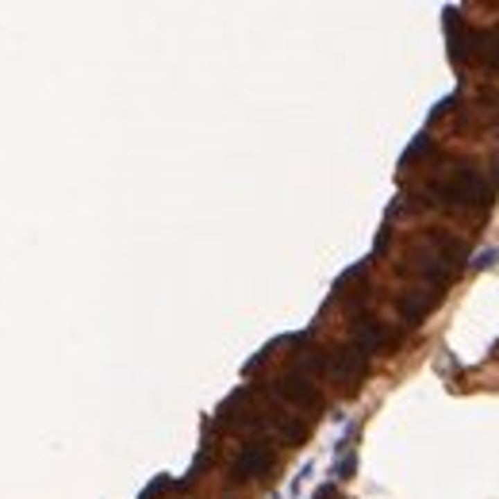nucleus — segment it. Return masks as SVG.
<instances>
[{
  "label": "nucleus",
  "instance_id": "obj_1",
  "mask_svg": "<svg viewBox=\"0 0 499 499\" xmlns=\"http://www.w3.org/2000/svg\"><path fill=\"white\" fill-rule=\"evenodd\" d=\"M430 196H434V204H441V208H484V204H491V192H488L484 173L476 166H465L453 177L438 181L430 189Z\"/></svg>",
  "mask_w": 499,
  "mask_h": 499
},
{
  "label": "nucleus",
  "instance_id": "obj_2",
  "mask_svg": "<svg viewBox=\"0 0 499 499\" xmlns=\"http://www.w3.org/2000/svg\"><path fill=\"white\" fill-rule=\"evenodd\" d=\"M273 392L284 399V403H292V408L323 411V396H319V388L311 384V376L296 373V369H288V373L277 376V380H273Z\"/></svg>",
  "mask_w": 499,
  "mask_h": 499
},
{
  "label": "nucleus",
  "instance_id": "obj_3",
  "mask_svg": "<svg viewBox=\"0 0 499 499\" xmlns=\"http://www.w3.org/2000/svg\"><path fill=\"white\" fill-rule=\"evenodd\" d=\"M326 373L334 380H342L346 388H358V380H365V373H369V358L349 342V346H338L326 353Z\"/></svg>",
  "mask_w": 499,
  "mask_h": 499
},
{
  "label": "nucleus",
  "instance_id": "obj_4",
  "mask_svg": "<svg viewBox=\"0 0 499 499\" xmlns=\"http://www.w3.org/2000/svg\"><path fill=\"white\" fill-rule=\"evenodd\" d=\"M277 465V457H273V449H269V441H246V446L238 449V457H234V465H231V476L238 484H246V480H258V476H265L269 469Z\"/></svg>",
  "mask_w": 499,
  "mask_h": 499
},
{
  "label": "nucleus",
  "instance_id": "obj_5",
  "mask_svg": "<svg viewBox=\"0 0 499 499\" xmlns=\"http://www.w3.org/2000/svg\"><path fill=\"white\" fill-rule=\"evenodd\" d=\"M392 331L388 326L380 323V319H373V315H365V319H358V323H353V346L361 349V353H376V349H384V346H392Z\"/></svg>",
  "mask_w": 499,
  "mask_h": 499
},
{
  "label": "nucleus",
  "instance_id": "obj_6",
  "mask_svg": "<svg viewBox=\"0 0 499 499\" xmlns=\"http://www.w3.org/2000/svg\"><path fill=\"white\" fill-rule=\"evenodd\" d=\"M438 299H441V288H411V292L399 296V315H403V323L415 326Z\"/></svg>",
  "mask_w": 499,
  "mask_h": 499
},
{
  "label": "nucleus",
  "instance_id": "obj_7",
  "mask_svg": "<svg viewBox=\"0 0 499 499\" xmlns=\"http://www.w3.org/2000/svg\"><path fill=\"white\" fill-rule=\"evenodd\" d=\"M473 62H484L488 69H499V27L473 31Z\"/></svg>",
  "mask_w": 499,
  "mask_h": 499
},
{
  "label": "nucleus",
  "instance_id": "obj_8",
  "mask_svg": "<svg viewBox=\"0 0 499 499\" xmlns=\"http://www.w3.org/2000/svg\"><path fill=\"white\" fill-rule=\"evenodd\" d=\"M296 373H304V376H323L326 373V349H319V346H304V353L296 358Z\"/></svg>",
  "mask_w": 499,
  "mask_h": 499
},
{
  "label": "nucleus",
  "instance_id": "obj_9",
  "mask_svg": "<svg viewBox=\"0 0 499 499\" xmlns=\"http://www.w3.org/2000/svg\"><path fill=\"white\" fill-rule=\"evenodd\" d=\"M430 150H434V139H430V134H426V131H423V134H415V142H411V146L403 150V158H399V166L408 169L411 161H419L423 154H430Z\"/></svg>",
  "mask_w": 499,
  "mask_h": 499
},
{
  "label": "nucleus",
  "instance_id": "obj_10",
  "mask_svg": "<svg viewBox=\"0 0 499 499\" xmlns=\"http://www.w3.org/2000/svg\"><path fill=\"white\" fill-rule=\"evenodd\" d=\"M365 273H369V258H365V261H358V265H349L346 273H342L338 281H334V296H342V292H346L349 284H353V281H361Z\"/></svg>",
  "mask_w": 499,
  "mask_h": 499
},
{
  "label": "nucleus",
  "instance_id": "obj_11",
  "mask_svg": "<svg viewBox=\"0 0 499 499\" xmlns=\"http://www.w3.org/2000/svg\"><path fill=\"white\" fill-rule=\"evenodd\" d=\"M496 261H499V250H480V254H476V258H473V269L496 265Z\"/></svg>",
  "mask_w": 499,
  "mask_h": 499
},
{
  "label": "nucleus",
  "instance_id": "obj_12",
  "mask_svg": "<svg viewBox=\"0 0 499 499\" xmlns=\"http://www.w3.org/2000/svg\"><path fill=\"white\" fill-rule=\"evenodd\" d=\"M334 473H338V480H349V476H353V457L346 453V457L338 461V469H334Z\"/></svg>",
  "mask_w": 499,
  "mask_h": 499
},
{
  "label": "nucleus",
  "instance_id": "obj_13",
  "mask_svg": "<svg viewBox=\"0 0 499 499\" xmlns=\"http://www.w3.org/2000/svg\"><path fill=\"white\" fill-rule=\"evenodd\" d=\"M311 499H338V488H334V484H323V488H319Z\"/></svg>",
  "mask_w": 499,
  "mask_h": 499
}]
</instances>
